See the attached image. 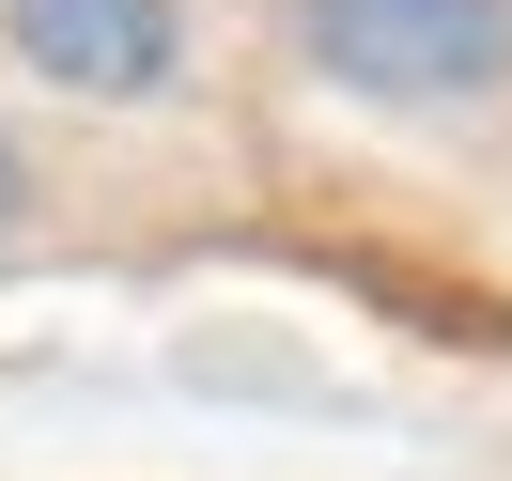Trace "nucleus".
Returning <instances> with one entry per match:
<instances>
[{"mask_svg":"<svg viewBox=\"0 0 512 481\" xmlns=\"http://www.w3.org/2000/svg\"><path fill=\"white\" fill-rule=\"evenodd\" d=\"M16 202H32V171H16V140H0V233H16Z\"/></svg>","mask_w":512,"mask_h":481,"instance_id":"3","label":"nucleus"},{"mask_svg":"<svg viewBox=\"0 0 512 481\" xmlns=\"http://www.w3.org/2000/svg\"><path fill=\"white\" fill-rule=\"evenodd\" d=\"M0 32L47 94H94V109H140L187 78V0H0Z\"/></svg>","mask_w":512,"mask_h":481,"instance_id":"2","label":"nucleus"},{"mask_svg":"<svg viewBox=\"0 0 512 481\" xmlns=\"http://www.w3.org/2000/svg\"><path fill=\"white\" fill-rule=\"evenodd\" d=\"M295 63L373 109H466L512 78V0H295Z\"/></svg>","mask_w":512,"mask_h":481,"instance_id":"1","label":"nucleus"}]
</instances>
